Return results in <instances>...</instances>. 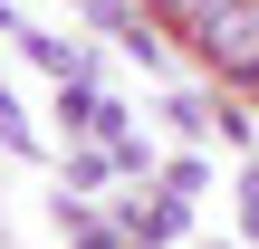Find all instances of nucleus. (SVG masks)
Instances as JSON below:
<instances>
[{
    "label": "nucleus",
    "mask_w": 259,
    "mask_h": 249,
    "mask_svg": "<svg viewBox=\"0 0 259 249\" xmlns=\"http://www.w3.org/2000/svg\"><path fill=\"white\" fill-rule=\"evenodd\" d=\"M250 96H259V77H250Z\"/></svg>",
    "instance_id": "nucleus-4"
},
{
    "label": "nucleus",
    "mask_w": 259,
    "mask_h": 249,
    "mask_svg": "<svg viewBox=\"0 0 259 249\" xmlns=\"http://www.w3.org/2000/svg\"><path fill=\"white\" fill-rule=\"evenodd\" d=\"M106 173H115V154H67V182H77V192H96Z\"/></svg>",
    "instance_id": "nucleus-3"
},
{
    "label": "nucleus",
    "mask_w": 259,
    "mask_h": 249,
    "mask_svg": "<svg viewBox=\"0 0 259 249\" xmlns=\"http://www.w3.org/2000/svg\"><path fill=\"white\" fill-rule=\"evenodd\" d=\"M211 10H231V0H154V19H173V29H183V38H192V29H202V19H211Z\"/></svg>",
    "instance_id": "nucleus-2"
},
{
    "label": "nucleus",
    "mask_w": 259,
    "mask_h": 249,
    "mask_svg": "<svg viewBox=\"0 0 259 249\" xmlns=\"http://www.w3.org/2000/svg\"><path fill=\"white\" fill-rule=\"evenodd\" d=\"M192 48H202V67H211L221 86H250V77H259V0L211 10V19L192 29Z\"/></svg>",
    "instance_id": "nucleus-1"
}]
</instances>
